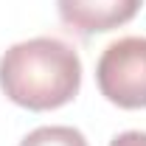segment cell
<instances>
[{
	"label": "cell",
	"instance_id": "cell-1",
	"mask_svg": "<svg viewBox=\"0 0 146 146\" xmlns=\"http://www.w3.org/2000/svg\"><path fill=\"white\" fill-rule=\"evenodd\" d=\"M82 87V59L56 36H34L0 56V90L25 110H56Z\"/></svg>",
	"mask_w": 146,
	"mask_h": 146
},
{
	"label": "cell",
	"instance_id": "cell-4",
	"mask_svg": "<svg viewBox=\"0 0 146 146\" xmlns=\"http://www.w3.org/2000/svg\"><path fill=\"white\" fill-rule=\"evenodd\" d=\"M20 146H87V138L73 127H39L28 132Z\"/></svg>",
	"mask_w": 146,
	"mask_h": 146
},
{
	"label": "cell",
	"instance_id": "cell-3",
	"mask_svg": "<svg viewBox=\"0 0 146 146\" xmlns=\"http://www.w3.org/2000/svg\"><path fill=\"white\" fill-rule=\"evenodd\" d=\"M141 6L143 0H56L62 25L82 36L127 25L141 11Z\"/></svg>",
	"mask_w": 146,
	"mask_h": 146
},
{
	"label": "cell",
	"instance_id": "cell-2",
	"mask_svg": "<svg viewBox=\"0 0 146 146\" xmlns=\"http://www.w3.org/2000/svg\"><path fill=\"white\" fill-rule=\"evenodd\" d=\"M98 90L121 110L146 107V36H121L110 42L96 65Z\"/></svg>",
	"mask_w": 146,
	"mask_h": 146
},
{
	"label": "cell",
	"instance_id": "cell-5",
	"mask_svg": "<svg viewBox=\"0 0 146 146\" xmlns=\"http://www.w3.org/2000/svg\"><path fill=\"white\" fill-rule=\"evenodd\" d=\"M110 146H146V132L141 129H129V132H121V135H115Z\"/></svg>",
	"mask_w": 146,
	"mask_h": 146
}]
</instances>
